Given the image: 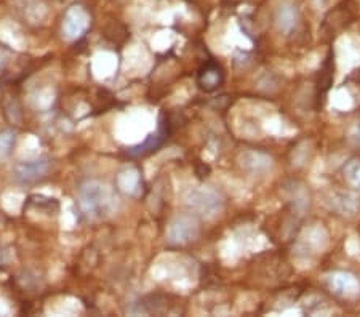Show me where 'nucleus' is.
I'll return each mask as SVG.
<instances>
[{"label":"nucleus","instance_id":"f257e3e1","mask_svg":"<svg viewBox=\"0 0 360 317\" xmlns=\"http://www.w3.org/2000/svg\"><path fill=\"white\" fill-rule=\"evenodd\" d=\"M80 209L89 218L101 220L111 215L115 210V195L106 183L89 180L80 184L79 188Z\"/></svg>","mask_w":360,"mask_h":317},{"label":"nucleus","instance_id":"f03ea898","mask_svg":"<svg viewBox=\"0 0 360 317\" xmlns=\"http://www.w3.org/2000/svg\"><path fill=\"white\" fill-rule=\"evenodd\" d=\"M186 204L195 215L205 216V218H214L223 212L224 199L217 189L210 186H197L191 188L184 195Z\"/></svg>","mask_w":360,"mask_h":317},{"label":"nucleus","instance_id":"7ed1b4c3","mask_svg":"<svg viewBox=\"0 0 360 317\" xmlns=\"http://www.w3.org/2000/svg\"><path fill=\"white\" fill-rule=\"evenodd\" d=\"M200 233V223L197 220L195 215H178L168 224L167 229V238L172 244L175 245H184L189 242L195 240L199 238Z\"/></svg>","mask_w":360,"mask_h":317},{"label":"nucleus","instance_id":"20e7f679","mask_svg":"<svg viewBox=\"0 0 360 317\" xmlns=\"http://www.w3.org/2000/svg\"><path fill=\"white\" fill-rule=\"evenodd\" d=\"M90 27V15L82 5H72L63 18V32L71 40L82 37Z\"/></svg>","mask_w":360,"mask_h":317},{"label":"nucleus","instance_id":"39448f33","mask_svg":"<svg viewBox=\"0 0 360 317\" xmlns=\"http://www.w3.org/2000/svg\"><path fill=\"white\" fill-rule=\"evenodd\" d=\"M50 170V160L37 159L29 160V162H20L15 165V178L20 183H36L46 176Z\"/></svg>","mask_w":360,"mask_h":317},{"label":"nucleus","instance_id":"423d86ee","mask_svg":"<svg viewBox=\"0 0 360 317\" xmlns=\"http://www.w3.org/2000/svg\"><path fill=\"white\" fill-rule=\"evenodd\" d=\"M224 82V71L223 67L218 65L217 61H207L199 69V74H197V85L199 89L207 91V93H212V91L218 90L219 86Z\"/></svg>","mask_w":360,"mask_h":317},{"label":"nucleus","instance_id":"0eeeda50","mask_svg":"<svg viewBox=\"0 0 360 317\" xmlns=\"http://www.w3.org/2000/svg\"><path fill=\"white\" fill-rule=\"evenodd\" d=\"M298 10L290 0H282L274 11V25L281 34H290L298 25Z\"/></svg>","mask_w":360,"mask_h":317},{"label":"nucleus","instance_id":"6e6552de","mask_svg":"<svg viewBox=\"0 0 360 317\" xmlns=\"http://www.w3.org/2000/svg\"><path fill=\"white\" fill-rule=\"evenodd\" d=\"M327 284L336 295L341 297H356L360 292V284L356 276L349 273H333L327 278Z\"/></svg>","mask_w":360,"mask_h":317},{"label":"nucleus","instance_id":"1a4fd4ad","mask_svg":"<svg viewBox=\"0 0 360 317\" xmlns=\"http://www.w3.org/2000/svg\"><path fill=\"white\" fill-rule=\"evenodd\" d=\"M239 162L242 169L252 173V175H266L272 169V159L258 151L242 153L239 155Z\"/></svg>","mask_w":360,"mask_h":317},{"label":"nucleus","instance_id":"9d476101","mask_svg":"<svg viewBox=\"0 0 360 317\" xmlns=\"http://www.w3.org/2000/svg\"><path fill=\"white\" fill-rule=\"evenodd\" d=\"M330 207L342 216H354L360 210V198L354 193H333L330 198Z\"/></svg>","mask_w":360,"mask_h":317},{"label":"nucleus","instance_id":"9b49d317","mask_svg":"<svg viewBox=\"0 0 360 317\" xmlns=\"http://www.w3.org/2000/svg\"><path fill=\"white\" fill-rule=\"evenodd\" d=\"M165 138H167V131L164 129H159L154 135H150L143 144H139V146H136V148L129 149V154L130 155H143V154L153 153L160 146L162 143L165 141Z\"/></svg>","mask_w":360,"mask_h":317},{"label":"nucleus","instance_id":"f8f14e48","mask_svg":"<svg viewBox=\"0 0 360 317\" xmlns=\"http://www.w3.org/2000/svg\"><path fill=\"white\" fill-rule=\"evenodd\" d=\"M345 178L349 186L360 189V159H351L345 164Z\"/></svg>","mask_w":360,"mask_h":317},{"label":"nucleus","instance_id":"ddd939ff","mask_svg":"<svg viewBox=\"0 0 360 317\" xmlns=\"http://www.w3.org/2000/svg\"><path fill=\"white\" fill-rule=\"evenodd\" d=\"M29 205H36L37 209H45L46 213H55L60 209V205H58V202L55 199H46L42 198V195H32V198H29Z\"/></svg>","mask_w":360,"mask_h":317},{"label":"nucleus","instance_id":"4468645a","mask_svg":"<svg viewBox=\"0 0 360 317\" xmlns=\"http://www.w3.org/2000/svg\"><path fill=\"white\" fill-rule=\"evenodd\" d=\"M13 144H15V134H11L8 130L0 131V157L8 155L11 149H13Z\"/></svg>","mask_w":360,"mask_h":317},{"label":"nucleus","instance_id":"2eb2a0df","mask_svg":"<svg viewBox=\"0 0 360 317\" xmlns=\"http://www.w3.org/2000/svg\"><path fill=\"white\" fill-rule=\"evenodd\" d=\"M347 140H349L352 146L360 148V122H356L351 127L349 131H347Z\"/></svg>","mask_w":360,"mask_h":317}]
</instances>
